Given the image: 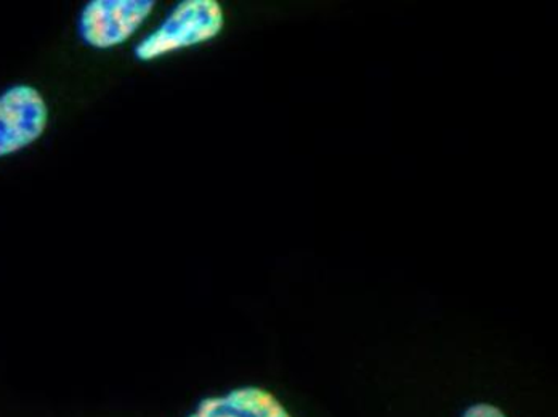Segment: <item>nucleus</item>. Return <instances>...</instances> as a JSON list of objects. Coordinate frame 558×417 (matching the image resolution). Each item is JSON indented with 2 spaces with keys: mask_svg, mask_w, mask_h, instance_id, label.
I'll use <instances>...</instances> for the list:
<instances>
[{
  "mask_svg": "<svg viewBox=\"0 0 558 417\" xmlns=\"http://www.w3.org/2000/svg\"><path fill=\"white\" fill-rule=\"evenodd\" d=\"M222 7L216 0H185L173 7L165 22L135 47V59L155 61L179 50L201 46L223 29Z\"/></svg>",
  "mask_w": 558,
  "mask_h": 417,
  "instance_id": "1",
  "label": "nucleus"
},
{
  "mask_svg": "<svg viewBox=\"0 0 558 417\" xmlns=\"http://www.w3.org/2000/svg\"><path fill=\"white\" fill-rule=\"evenodd\" d=\"M153 0H92L80 16V36L98 50L128 42L151 15Z\"/></svg>",
  "mask_w": 558,
  "mask_h": 417,
  "instance_id": "2",
  "label": "nucleus"
},
{
  "mask_svg": "<svg viewBox=\"0 0 558 417\" xmlns=\"http://www.w3.org/2000/svg\"><path fill=\"white\" fill-rule=\"evenodd\" d=\"M49 124V107L36 87L19 84L0 94V158L39 140Z\"/></svg>",
  "mask_w": 558,
  "mask_h": 417,
  "instance_id": "3",
  "label": "nucleus"
},
{
  "mask_svg": "<svg viewBox=\"0 0 558 417\" xmlns=\"http://www.w3.org/2000/svg\"><path fill=\"white\" fill-rule=\"evenodd\" d=\"M189 417H291L267 390L236 389L222 396H210Z\"/></svg>",
  "mask_w": 558,
  "mask_h": 417,
  "instance_id": "4",
  "label": "nucleus"
},
{
  "mask_svg": "<svg viewBox=\"0 0 558 417\" xmlns=\"http://www.w3.org/2000/svg\"><path fill=\"white\" fill-rule=\"evenodd\" d=\"M464 417H506L504 413L492 405H475L468 409Z\"/></svg>",
  "mask_w": 558,
  "mask_h": 417,
  "instance_id": "5",
  "label": "nucleus"
}]
</instances>
